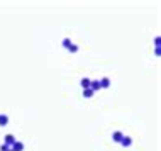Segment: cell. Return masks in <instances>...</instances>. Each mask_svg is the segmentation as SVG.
<instances>
[{
	"instance_id": "obj_1",
	"label": "cell",
	"mask_w": 161,
	"mask_h": 151,
	"mask_svg": "<svg viewBox=\"0 0 161 151\" xmlns=\"http://www.w3.org/2000/svg\"><path fill=\"white\" fill-rule=\"evenodd\" d=\"M15 141H17V139L14 137V134H7V136L4 137V144H5V146H9V148H10Z\"/></svg>"
},
{
	"instance_id": "obj_2",
	"label": "cell",
	"mask_w": 161,
	"mask_h": 151,
	"mask_svg": "<svg viewBox=\"0 0 161 151\" xmlns=\"http://www.w3.org/2000/svg\"><path fill=\"white\" fill-rule=\"evenodd\" d=\"M90 90L92 92H97V90H100V82L98 80H90Z\"/></svg>"
},
{
	"instance_id": "obj_3",
	"label": "cell",
	"mask_w": 161,
	"mask_h": 151,
	"mask_svg": "<svg viewBox=\"0 0 161 151\" xmlns=\"http://www.w3.org/2000/svg\"><path fill=\"white\" fill-rule=\"evenodd\" d=\"M121 144H122V146H126V148H127V146H131V144H132V137L124 136V137L121 139Z\"/></svg>"
},
{
	"instance_id": "obj_4",
	"label": "cell",
	"mask_w": 161,
	"mask_h": 151,
	"mask_svg": "<svg viewBox=\"0 0 161 151\" xmlns=\"http://www.w3.org/2000/svg\"><path fill=\"white\" fill-rule=\"evenodd\" d=\"M124 137V134H122L121 131H115L114 134H112V139H114L115 143H121V139Z\"/></svg>"
},
{
	"instance_id": "obj_5",
	"label": "cell",
	"mask_w": 161,
	"mask_h": 151,
	"mask_svg": "<svg viewBox=\"0 0 161 151\" xmlns=\"http://www.w3.org/2000/svg\"><path fill=\"white\" fill-rule=\"evenodd\" d=\"M12 150H14V151H22V150H24V143H20V141H15V143L12 144Z\"/></svg>"
},
{
	"instance_id": "obj_6",
	"label": "cell",
	"mask_w": 161,
	"mask_h": 151,
	"mask_svg": "<svg viewBox=\"0 0 161 151\" xmlns=\"http://www.w3.org/2000/svg\"><path fill=\"white\" fill-rule=\"evenodd\" d=\"M80 85H81V88H83V90L90 88V78H83V80L80 82Z\"/></svg>"
},
{
	"instance_id": "obj_7",
	"label": "cell",
	"mask_w": 161,
	"mask_h": 151,
	"mask_svg": "<svg viewBox=\"0 0 161 151\" xmlns=\"http://www.w3.org/2000/svg\"><path fill=\"white\" fill-rule=\"evenodd\" d=\"M110 87V80L109 78H102L100 80V88H109Z\"/></svg>"
},
{
	"instance_id": "obj_8",
	"label": "cell",
	"mask_w": 161,
	"mask_h": 151,
	"mask_svg": "<svg viewBox=\"0 0 161 151\" xmlns=\"http://www.w3.org/2000/svg\"><path fill=\"white\" fill-rule=\"evenodd\" d=\"M83 97H85V99H92V97H93V92H92L90 88L83 90Z\"/></svg>"
},
{
	"instance_id": "obj_9",
	"label": "cell",
	"mask_w": 161,
	"mask_h": 151,
	"mask_svg": "<svg viewBox=\"0 0 161 151\" xmlns=\"http://www.w3.org/2000/svg\"><path fill=\"white\" fill-rule=\"evenodd\" d=\"M7 124H9V117L0 114V126H7Z\"/></svg>"
},
{
	"instance_id": "obj_10",
	"label": "cell",
	"mask_w": 161,
	"mask_h": 151,
	"mask_svg": "<svg viewBox=\"0 0 161 151\" xmlns=\"http://www.w3.org/2000/svg\"><path fill=\"white\" fill-rule=\"evenodd\" d=\"M68 51H70V53H76V51H78V46L71 42V44H70V48H68Z\"/></svg>"
},
{
	"instance_id": "obj_11",
	"label": "cell",
	"mask_w": 161,
	"mask_h": 151,
	"mask_svg": "<svg viewBox=\"0 0 161 151\" xmlns=\"http://www.w3.org/2000/svg\"><path fill=\"white\" fill-rule=\"evenodd\" d=\"M70 44H71V41H70V39H68V37H66V39H65V41H63V46H65V48H70Z\"/></svg>"
},
{
	"instance_id": "obj_12",
	"label": "cell",
	"mask_w": 161,
	"mask_h": 151,
	"mask_svg": "<svg viewBox=\"0 0 161 151\" xmlns=\"http://www.w3.org/2000/svg\"><path fill=\"white\" fill-rule=\"evenodd\" d=\"M9 150V146H5V144H2V146H0V151H7Z\"/></svg>"
},
{
	"instance_id": "obj_13",
	"label": "cell",
	"mask_w": 161,
	"mask_h": 151,
	"mask_svg": "<svg viewBox=\"0 0 161 151\" xmlns=\"http://www.w3.org/2000/svg\"><path fill=\"white\" fill-rule=\"evenodd\" d=\"M7 151H14V150H12V148H9V150H7Z\"/></svg>"
}]
</instances>
